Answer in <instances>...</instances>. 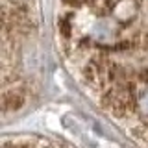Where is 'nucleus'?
Masks as SVG:
<instances>
[{"label": "nucleus", "mask_w": 148, "mask_h": 148, "mask_svg": "<svg viewBox=\"0 0 148 148\" xmlns=\"http://www.w3.org/2000/svg\"><path fill=\"white\" fill-rule=\"evenodd\" d=\"M56 34L76 82L148 146V0H59Z\"/></svg>", "instance_id": "nucleus-1"}, {"label": "nucleus", "mask_w": 148, "mask_h": 148, "mask_svg": "<svg viewBox=\"0 0 148 148\" xmlns=\"http://www.w3.org/2000/svg\"><path fill=\"white\" fill-rule=\"evenodd\" d=\"M2 106L4 113L26 102L35 76L30 67L35 15L30 0H2Z\"/></svg>", "instance_id": "nucleus-2"}]
</instances>
